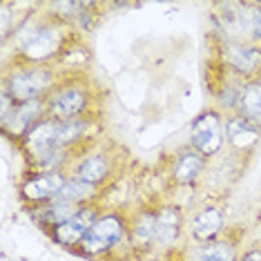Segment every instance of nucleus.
Here are the masks:
<instances>
[{"mask_svg": "<svg viewBox=\"0 0 261 261\" xmlns=\"http://www.w3.org/2000/svg\"><path fill=\"white\" fill-rule=\"evenodd\" d=\"M250 43H254V45H261V0L257 3V11H254V22H252Z\"/></svg>", "mask_w": 261, "mask_h": 261, "instance_id": "24", "label": "nucleus"}, {"mask_svg": "<svg viewBox=\"0 0 261 261\" xmlns=\"http://www.w3.org/2000/svg\"><path fill=\"white\" fill-rule=\"evenodd\" d=\"M105 207H108V205H105V201H94V203L81 205L74 219H69L67 223L54 228L47 237L51 239L54 246L63 248V250H67V252H74L76 246L83 241V237L90 232L92 225L96 223L98 217L105 212Z\"/></svg>", "mask_w": 261, "mask_h": 261, "instance_id": "15", "label": "nucleus"}, {"mask_svg": "<svg viewBox=\"0 0 261 261\" xmlns=\"http://www.w3.org/2000/svg\"><path fill=\"white\" fill-rule=\"evenodd\" d=\"M56 65H27V63H3V87L0 94L9 96L14 103L45 100L56 83L63 79Z\"/></svg>", "mask_w": 261, "mask_h": 261, "instance_id": "4", "label": "nucleus"}, {"mask_svg": "<svg viewBox=\"0 0 261 261\" xmlns=\"http://www.w3.org/2000/svg\"><path fill=\"white\" fill-rule=\"evenodd\" d=\"M69 172H32L25 170L18 181V199L22 207L27 205H43L51 203L58 199L61 190L65 188V183L69 181Z\"/></svg>", "mask_w": 261, "mask_h": 261, "instance_id": "14", "label": "nucleus"}, {"mask_svg": "<svg viewBox=\"0 0 261 261\" xmlns=\"http://www.w3.org/2000/svg\"><path fill=\"white\" fill-rule=\"evenodd\" d=\"M203 83L207 87V96H210L212 105L221 114H234L237 105H239V96L243 90V83L239 76L230 72V67L219 58L217 51H207L205 65H203Z\"/></svg>", "mask_w": 261, "mask_h": 261, "instance_id": "6", "label": "nucleus"}, {"mask_svg": "<svg viewBox=\"0 0 261 261\" xmlns=\"http://www.w3.org/2000/svg\"><path fill=\"white\" fill-rule=\"evenodd\" d=\"M237 114L261 129V85L257 81H246L237 105Z\"/></svg>", "mask_w": 261, "mask_h": 261, "instance_id": "22", "label": "nucleus"}, {"mask_svg": "<svg viewBox=\"0 0 261 261\" xmlns=\"http://www.w3.org/2000/svg\"><path fill=\"white\" fill-rule=\"evenodd\" d=\"M261 143V129L248 123L243 116L225 114V150L250 159Z\"/></svg>", "mask_w": 261, "mask_h": 261, "instance_id": "17", "label": "nucleus"}, {"mask_svg": "<svg viewBox=\"0 0 261 261\" xmlns=\"http://www.w3.org/2000/svg\"><path fill=\"white\" fill-rule=\"evenodd\" d=\"M243 239H246V230L228 228V232L219 239L205 243H183L174 250L165 252L163 257H174L176 261H239Z\"/></svg>", "mask_w": 261, "mask_h": 261, "instance_id": "7", "label": "nucleus"}, {"mask_svg": "<svg viewBox=\"0 0 261 261\" xmlns=\"http://www.w3.org/2000/svg\"><path fill=\"white\" fill-rule=\"evenodd\" d=\"M210 161L194 147L183 145L165 159L163 179L170 190H199Z\"/></svg>", "mask_w": 261, "mask_h": 261, "instance_id": "9", "label": "nucleus"}, {"mask_svg": "<svg viewBox=\"0 0 261 261\" xmlns=\"http://www.w3.org/2000/svg\"><path fill=\"white\" fill-rule=\"evenodd\" d=\"M100 100H103V90L90 76V69L63 74V79L45 98L47 116L56 121H72L90 114H103Z\"/></svg>", "mask_w": 261, "mask_h": 261, "instance_id": "3", "label": "nucleus"}, {"mask_svg": "<svg viewBox=\"0 0 261 261\" xmlns=\"http://www.w3.org/2000/svg\"><path fill=\"white\" fill-rule=\"evenodd\" d=\"M188 145L203 154L207 161L225 152V116L215 108H205L190 123Z\"/></svg>", "mask_w": 261, "mask_h": 261, "instance_id": "11", "label": "nucleus"}, {"mask_svg": "<svg viewBox=\"0 0 261 261\" xmlns=\"http://www.w3.org/2000/svg\"><path fill=\"white\" fill-rule=\"evenodd\" d=\"M254 81H257V83H259V85H261V72L257 74V79H254Z\"/></svg>", "mask_w": 261, "mask_h": 261, "instance_id": "25", "label": "nucleus"}, {"mask_svg": "<svg viewBox=\"0 0 261 261\" xmlns=\"http://www.w3.org/2000/svg\"><path fill=\"white\" fill-rule=\"evenodd\" d=\"M81 34L72 25L51 16L43 3H36L34 11L14 34L9 45H5L3 63L27 65H58L67 49L79 40Z\"/></svg>", "mask_w": 261, "mask_h": 261, "instance_id": "1", "label": "nucleus"}, {"mask_svg": "<svg viewBox=\"0 0 261 261\" xmlns=\"http://www.w3.org/2000/svg\"><path fill=\"white\" fill-rule=\"evenodd\" d=\"M36 3H3L0 7V29H3V47L9 45L14 34L27 20V16L34 11Z\"/></svg>", "mask_w": 261, "mask_h": 261, "instance_id": "20", "label": "nucleus"}, {"mask_svg": "<svg viewBox=\"0 0 261 261\" xmlns=\"http://www.w3.org/2000/svg\"><path fill=\"white\" fill-rule=\"evenodd\" d=\"M125 147L114 141H94L69 168V174L79 181H85L98 190H108L123 176L125 170Z\"/></svg>", "mask_w": 261, "mask_h": 261, "instance_id": "5", "label": "nucleus"}, {"mask_svg": "<svg viewBox=\"0 0 261 261\" xmlns=\"http://www.w3.org/2000/svg\"><path fill=\"white\" fill-rule=\"evenodd\" d=\"M72 254L87 261H134L129 250V205L105 207Z\"/></svg>", "mask_w": 261, "mask_h": 261, "instance_id": "2", "label": "nucleus"}, {"mask_svg": "<svg viewBox=\"0 0 261 261\" xmlns=\"http://www.w3.org/2000/svg\"><path fill=\"white\" fill-rule=\"evenodd\" d=\"M79 207L81 205L65 203V201H51V203H43V205H27L22 210H25L27 219L36 225L40 232L49 234L54 228L67 223L69 219H74Z\"/></svg>", "mask_w": 261, "mask_h": 261, "instance_id": "19", "label": "nucleus"}, {"mask_svg": "<svg viewBox=\"0 0 261 261\" xmlns=\"http://www.w3.org/2000/svg\"><path fill=\"white\" fill-rule=\"evenodd\" d=\"M207 40H212V51H217L234 76H239L241 81L257 79L261 72V45L248 40H225L215 34H207Z\"/></svg>", "mask_w": 261, "mask_h": 261, "instance_id": "10", "label": "nucleus"}, {"mask_svg": "<svg viewBox=\"0 0 261 261\" xmlns=\"http://www.w3.org/2000/svg\"><path fill=\"white\" fill-rule=\"evenodd\" d=\"M47 116V105L45 100H29V103H16L5 116H0V129L3 136L16 147L20 145V141L38 125L40 121Z\"/></svg>", "mask_w": 261, "mask_h": 261, "instance_id": "16", "label": "nucleus"}, {"mask_svg": "<svg viewBox=\"0 0 261 261\" xmlns=\"http://www.w3.org/2000/svg\"><path fill=\"white\" fill-rule=\"evenodd\" d=\"M56 201H65V203L72 205H85V203H94V201H105V190H98L90 186V183L69 176V181L65 183V188L61 190Z\"/></svg>", "mask_w": 261, "mask_h": 261, "instance_id": "21", "label": "nucleus"}, {"mask_svg": "<svg viewBox=\"0 0 261 261\" xmlns=\"http://www.w3.org/2000/svg\"><path fill=\"white\" fill-rule=\"evenodd\" d=\"M228 232V212L221 199H203L188 207L186 243H205Z\"/></svg>", "mask_w": 261, "mask_h": 261, "instance_id": "8", "label": "nucleus"}, {"mask_svg": "<svg viewBox=\"0 0 261 261\" xmlns=\"http://www.w3.org/2000/svg\"><path fill=\"white\" fill-rule=\"evenodd\" d=\"M156 203L159 199H147L129 207V250L134 261L156 254Z\"/></svg>", "mask_w": 261, "mask_h": 261, "instance_id": "12", "label": "nucleus"}, {"mask_svg": "<svg viewBox=\"0 0 261 261\" xmlns=\"http://www.w3.org/2000/svg\"><path fill=\"white\" fill-rule=\"evenodd\" d=\"M56 127H58L56 118L45 116L43 121H40L38 125L20 141L18 150L22 154V159H25V165L34 163L36 159H40L47 152L56 150L58 147V143H56Z\"/></svg>", "mask_w": 261, "mask_h": 261, "instance_id": "18", "label": "nucleus"}, {"mask_svg": "<svg viewBox=\"0 0 261 261\" xmlns=\"http://www.w3.org/2000/svg\"><path fill=\"white\" fill-rule=\"evenodd\" d=\"M188 228V207L174 199H159L156 203V254L183 246Z\"/></svg>", "mask_w": 261, "mask_h": 261, "instance_id": "13", "label": "nucleus"}, {"mask_svg": "<svg viewBox=\"0 0 261 261\" xmlns=\"http://www.w3.org/2000/svg\"><path fill=\"white\" fill-rule=\"evenodd\" d=\"M239 261H261V241H252L250 246H243Z\"/></svg>", "mask_w": 261, "mask_h": 261, "instance_id": "23", "label": "nucleus"}]
</instances>
